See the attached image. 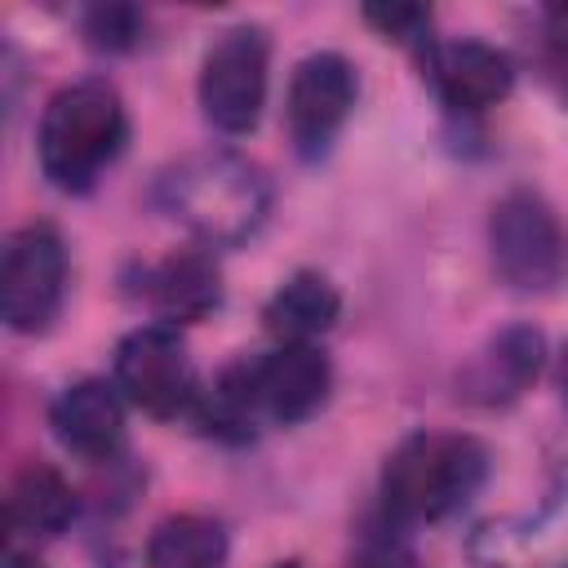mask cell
Returning <instances> with one entry per match:
<instances>
[{"label":"cell","instance_id":"cell-13","mask_svg":"<svg viewBox=\"0 0 568 568\" xmlns=\"http://www.w3.org/2000/svg\"><path fill=\"white\" fill-rule=\"evenodd\" d=\"M479 555L493 568H568V475L532 515L493 524L479 537Z\"/></svg>","mask_w":568,"mask_h":568},{"label":"cell","instance_id":"cell-25","mask_svg":"<svg viewBox=\"0 0 568 568\" xmlns=\"http://www.w3.org/2000/svg\"><path fill=\"white\" fill-rule=\"evenodd\" d=\"M564 390H568V351H564Z\"/></svg>","mask_w":568,"mask_h":568},{"label":"cell","instance_id":"cell-19","mask_svg":"<svg viewBox=\"0 0 568 568\" xmlns=\"http://www.w3.org/2000/svg\"><path fill=\"white\" fill-rule=\"evenodd\" d=\"M84 40L106 53H124L142 40V13L129 4H98L84 13Z\"/></svg>","mask_w":568,"mask_h":568},{"label":"cell","instance_id":"cell-23","mask_svg":"<svg viewBox=\"0 0 568 568\" xmlns=\"http://www.w3.org/2000/svg\"><path fill=\"white\" fill-rule=\"evenodd\" d=\"M355 568H390V564H382V559H368V564H355Z\"/></svg>","mask_w":568,"mask_h":568},{"label":"cell","instance_id":"cell-22","mask_svg":"<svg viewBox=\"0 0 568 568\" xmlns=\"http://www.w3.org/2000/svg\"><path fill=\"white\" fill-rule=\"evenodd\" d=\"M4 568H44V564H40L36 555H9V564H4Z\"/></svg>","mask_w":568,"mask_h":568},{"label":"cell","instance_id":"cell-24","mask_svg":"<svg viewBox=\"0 0 568 568\" xmlns=\"http://www.w3.org/2000/svg\"><path fill=\"white\" fill-rule=\"evenodd\" d=\"M271 568H302L297 559H284V564H271Z\"/></svg>","mask_w":568,"mask_h":568},{"label":"cell","instance_id":"cell-18","mask_svg":"<svg viewBox=\"0 0 568 568\" xmlns=\"http://www.w3.org/2000/svg\"><path fill=\"white\" fill-rule=\"evenodd\" d=\"M195 422L217 435V439H248L253 426L262 422L257 413V399H253V386H248V359H235L217 373V382L209 390L195 395Z\"/></svg>","mask_w":568,"mask_h":568},{"label":"cell","instance_id":"cell-3","mask_svg":"<svg viewBox=\"0 0 568 568\" xmlns=\"http://www.w3.org/2000/svg\"><path fill=\"white\" fill-rule=\"evenodd\" d=\"M488 475V453L470 435H408L382 466V501L408 524H430L466 506Z\"/></svg>","mask_w":568,"mask_h":568},{"label":"cell","instance_id":"cell-4","mask_svg":"<svg viewBox=\"0 0 568 568\" xmlns=\"http://www.w3.org/2000/svg\"><path fill=\"white\" fill-rule=\"evenodd\" d=\"M488 248L497 275L519 293H546L568 271V235L537 191H510L493 204Z\"/></svg>","mask_w":568,"mask_h":568},{"label":"cell","instance_id":"cell-7","mask_svg":"<svg viewBox=\"0 0 568 568\" xmlns=\"http://www.w3.org/2000/svg\"><path fill=\"white\" fill-rule=\"evenodd\" d=\"M115 386L151 417H178L200 395L186 342L173 324H142L115 346Z\"/></svg>","mask_w":568,"mask_h":568},{"label":"cell","instance_id":"cell-16","mask_svg":"<svg viewBox=\"0 0 568 568\" xmlns=\"http://www.w3.org/2000/svg\"><path fill=\"white\" fill-rule=\"evenodd\" d=\"M4 510H9V528L18 537H58L75 519V493L53 466L31 462L13 475Z\"/></svg>","mask_w":568,"mask_h":568},{"label":"cell","instance_id":"cell-6","mask_svg":"<svg viewBox=\"0 0 568 568\" xmlns=\"http://www.w3.org/2000/svg\"><path fill=\"white\" fill-rule=\"evenodd\" d=\"M266 36L257 27L222 31L200 62V106L222 133H253L266 102Z\"/></svg>","mask_w":568,"mask_h":568},{"label":"cell","instance_id":"cell-12","mask_svg":"<svg viewBox=\"0 0 568 568\" xmlns=\"http://www.w3.org/2000/svg\"><path fill=\"white\" fill-rule=\"evenodd\" d=\"M49 426L67 453L84 462H111L124 448V395L115 382L84 377L53 399Z\"/></svg>","mask_w":568,"mask_h":568},{"label":"cell","instance_id":"cell-2","mask_svg":"<svg viewBox=\"0 0 568 568\" xmlns=\"http://www.w3.org/2000/svg\"><path fill=\"white\" fill-rule=\"evenodd\" d=\"M124 138H129V115L111 80L89 75L62 84L40 115V133H36L40 169L58 191L80 195L124 151Z\"/></svg>","mask_w":568,"mask_h":568},{"label":"cell","instance_id":"cell-9","mask_svg":"<svg viewBox=\"0 0 568 568\" xmlns=\"http://www.w3.org/2000/svg\"><path fill=\"white\" fill-rule=\"evenodd\" d=\"M248 386L257 399L262 422H306L311 413H320V404L333 390V364L315 342L302 346H275L257 359H248Z\"/></svg>","mask_w":568,"mask_h":568},{"label":"cell","instance_id":"cell-15","mask_svg":"<svg viewBox=\"0 0 568 568\" xmlns=\"http://www.w3.org/2000/svg\"><path fill=\"white\" fill-rule=\"evenodd\" d=\"M337 311H342L337 288L320 271H297L271 293L262 324L280 346H302V342H315L320 333H328Z\"/></svg>","mask_w":568,"mask_h":568},{"label":"cell","instance_id":"cell-5","mask_svg":"<svg viewBox=\"0 0 568 568\" xmlns=\"http://www.w3.org/2000/svg\"><path fill=\"white\" fill-rule=\"evenodd\" d=\"M67 293V244L49 222L18 226L0 257V315L13 333H44Z\"/></svg>","mask_w":568,"mask_h":568},{"label":"cell","instance_id":"cell-8","mask_svg":"<svg viewBox=\"0 0 568 568\" xmlns=\"http://www.w3.org/2000/svg\"><path fill=\"white\" fill-rule=\"evenodd\" d=\"M355 93H359V80L342 53H311L293 67V80L284 93V129L302 160H320L333 146V138L342 133L355 106Z\"/></svg>","mask_w":568,"mask_h":568},{"label":"cell","instance_id":"cell-10","mask_svg":"<svg viewBox=\"0 0 568 568\" xmlns=\"http://www.w3.org/2000/svg\"><path fill=\"white\" fill-rule=\"evenodd\" d=\"M422 71L444 106L453 111H488L515 84V62L497 44L484 40H430L422 49Z\"/></svg>","mask_w":568,"mask_h":568},{"label":"cell","instance_id":"cell-21","mask_svg":"<svg viewBox=\"0 0 568 568\" xmlns=\"http://www.w3.org/2000/svg\"><path fill=\"white\" fill-rule=\"evenodd\" d=\"M541 67H546V80L555 84V93H559V102L568 106V27H564V31H555V36L546 40V53H541Z\"/></svg>","mask_w":568,"mask_h":568},{"label":"cell","instance_id":"cell-11","mask_svg":"<svg viewBox=\"0 0 568 568\" xmlns=\"http://www.w3.org/2000/svg\"><path fill=\"white\" fill-rule=\"evenodd\" d=\"M541 359H546V337L528 324H510L466 359V368L457 373V395L484 408L510 404L537 382Z\"/></svg>","mask_w":568,"mask_h":568},{"label":"cell","instance_id":"cell-17","mask_svg":"<svg viewBox=\"0 0 568 568\" xmlns=\"http://www.w3.org/2000/svg\"><path fill=\"white\" fill-rule=\"evenodd\" d=\"M226 532L204 515H169L146 541V568H222Z\"/></svg>","mask_w":568,"mask_h":568},{"label":"cell","instance_id":"cell-1","mask_svg":"<svg viewBox=\"0 0 568 568\" xmlns=\"http://www.w3.org/2000/svg\"><path fill=\"white\" fill-rule=\"evenodd\" d=\"M155 204L204 248L244 244L271 209L266 173L235 151H191L155 178Z\"/></svg>","mask_w":568,"mask_h":568},{"label":"cell","instance_id":"cell-14","mask_svg":"<svg viewBox=\"0 0 568 568\" xmlns=\"http://www.w3.org/2000/svg\"><path fill=\"white\" fill-rule=\"evenodd\" d=\"M146 297H151V306L169 324H191V320H204L209 311H217V302H222V275H217V266H213L209 253L182 248V253L164 257L151 271Z\"/></svg>","mask_w":568,"mask_h":568},{"label":"cell","instance_id":"cell-20","mask_svg":"<svg viewBox=\"0 0 568 568\" xmlns=\"http://www.w3.org/2000/svg\"><path fill=\"white\" fill-rule=\"evenodd\" d=\"M364 22H373L386 40H422V31L430 27V13L417 4H368Z\"/></svg>","mask_w":568,"mask_h":568}]
</instances>
